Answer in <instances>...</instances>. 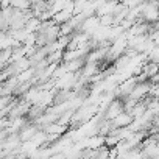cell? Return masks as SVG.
Here are the masks:
<instances>
[{"mask_svg":"<svg viewBox=\"0 0 159 159\" xmlns=\"http://www.w3.org/2000/svg\"><path fill=\"white\" fill-rule=\"evenodd\" d=\"M39 131H41V128H39L34 122H30L25 128H22V129L19 131V139H20V142H28V140L33 139Z\"/></svg>","mask_w":159,"mask_h":159,"instance_id":"277c9868","label":"cell"},{"mask_svg":"<svg viewBox=\"0 0 159 159\" xmlns=\"http://www.w3.org/2000/svg\"><path fill=\"white\" fill-rule=\"evenodd\" d=\"M67 128H69V126H64V125H61V123L55 122V123L47 125V126L44 128V131H45L47 134H53V136L61 137L62 134H66V133H67Z\"/></svg>","mask_w":159,"mask_h":159,"instance_id":"8992f818","label":"cell"},{"mask_svg":"<svg viewBox=\"0 0 159 159\" xmlns=\"http://www.w3.org/2000/svg\"><path fill=\"white\" fill-rule=\"evenodd\" d=\"M123 111H125L123 102H122L120 98H116V100H112V102L108 105V108L105 109L103 119H105V120H112V119H116L119 114H122Z\"/></svg>","mask_w":159,"mask_h":159,"instance_id":"7a4b0ae2","label":"cell"},{"mask_svg":"<svg viewBox=\"0 0 159 159\" xmlns=\"http://www.w3.org/2000/svg\"><path fill=\"white\" fill-rule=\"evenodd\" d=\"M100 25H102V24H100V17H98V16H92V17H88V19L83 22L80 31L86 33L88 36H92V34L100 28Z\"/></svg>","mask_w":159,"mask_h":159,"instance_id":"3957f363","label":"cell"},{"mask_svg":"<svg viewBox=\"0 0 159 159\" xmlns=\"http://www.w3.org/2000/svg\"><path fill=\"white\" fill-rule=\"evenodd\" d=\"M151 88H153V84H151L150 81H140V83L136 84V88L133 89V92H131L128 97L133 98V100H136V102H140V100H143L145 97L150 95Z\"/></svg>","mask_w":159,"mask_h":159,"instance_id":"6da1fadb","label":"cell"},{"mask_svg":"<svg viewBox=\"0 0 159 159\" xmlns=\"http://www.w3.org/2000/svg\"><path fill=\"white\" fill-rule=\"evenodd\" d=\"M133 120H134V119L131 117V114L126 112V111H123L122 114H119L116 119L111 120V125H112V128H126V126L131 125Z\"/></svg>","mask_w":159,"mask_h":159,"instance_id":"5b68a950","label":"cell"}]
</instances>
